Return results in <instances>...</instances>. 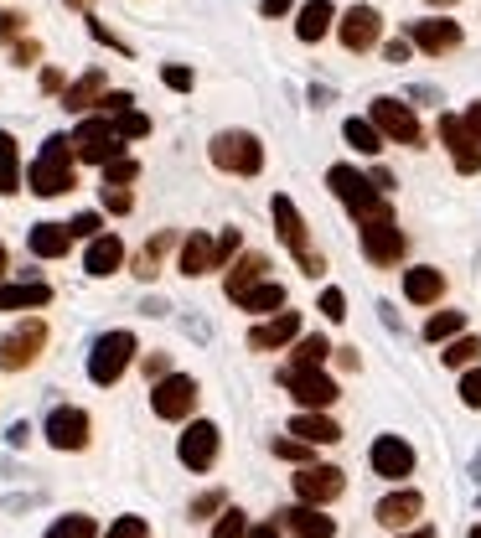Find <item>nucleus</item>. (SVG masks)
Wrapping results in <instances>:
<instances>
[{
  "label": "nucleus",
  "mask_w": 481,
  "mask_h": 538,
  "mask_svg": "<svg viewBox=\"0 0 481 538\" xmlns=\"http://www.w3.org/2000/svg\"><path fill=\"white\" fill-rule=\"evenodd\" d=\"M326 187H332V197L347 207L357 223H383V218H394L388 197H383L357 166H332V171H326Z\"/></svg>",
  "instance_id": "obj_1"
},
{
  "label": "nucleus",
  "mask_w": 481,
  "mask_h": 538,
  "mask_svg": "<svg viewBox=\"0 0 481 538\" xmlns=\"http://www.w3.org/2000/svg\"><path fill=\"white\" fill-rule=\"evenodd\" d=\"M26 187H32L37 197H63V192H73V187H78L68 135H47L42 156L32 161V171H26Z\"/></svg>",
  "instance_id": "obj_2"
},
{
  "label": "nucleus",
  "mask_w": 481,
  "mask_h": 538,
  "mask_svg": "<svg viewBox=\"0 0 481 538\" xmlns=\"http://www.w3.org/2000/svg\"><path fill=\"white\" fill-rule=\"evenodd\" d=\"M207 156H213V166L228 171V176H259L264 171V145L249 130H223V135H213Z\"/></svg>",
  "instance_id": "obj_3"
},
{
  "label": "nucleus",
  "mask_w": 481,
  "mask_h": 538,
  "mask_svg": "<svg viewBox=\"0 0 481 538\" xmlns=\"http://www.w3.org/2000/svg\"><path fill=\"white\" fill-rule=\"evenodd\" d=\"M135 352H140L135 332H104L94 342V352H88V378H94L99 388L119 383V378H125V368L135 363Z\"/></svg>",
  "instance_id": "obj_4"
},
{
  "label": "nucleus",
  "mask_w": 481,
  "mask_h": 538,
  "mask_svg": "<svg viewBox=\"0 0 481 538\" xmlns=\"http://www.w3.org/2000/svg\"><path fill=\"white\" fill-rule=\"evenodd\" d=\"M47 347V321L42 316H26L21 326H11L6 337H0V373H21V368H32L37 357Z\"/></svg>",
  "instance_id": "obj_5"
},
{
  "label": "nucleus",
  "mask_w": 481,
  "mask_h": 538,
  "mask_svg": "<svg viewBox=\"0 0 481 538\" xmlns=\"http://www.w3.org/2000/svg\"><path fill=\"white\" fill-rule=\"evenodd\" d=\"M269 213H275V228H280V238H285V249H290V254L300 259V269H306V275L316 280L321 269H326V259H321V254H316L311 244H306V218L295 213V202H290V197L280 192L275 202H269Z\"/></svg>",
  "instance_id": "obj_6"
},
{
  "label": "nucleus",
  "mask_w": 481,
  "mask_h": 538,
  "mask_svg": "<svg viewBox=\"0 0 481 538\" xmlns=\"http://www.w3.org/2000/svg\"><path fill=\"white\" fill-rule=\"evenodd\" d=\"M73 156L78 161H88V166H109L114 156H125V140H119L114 135V125H109V119L104 114H94V119H83V125L73 130Z\"/></svg>",
  "instance_id": "obj_7"
},
{
  "label": "nucleus",
  "mask_w": 481,
  "mask_h": 538,
  "mask_svg": "<svg viewBox=\"0 0 481 538\" xmlns=\"http://www.w3.org/2000/svg\"><path fill=\"white\" fill-rule=\"evenodd\" d=\"M280 378H285V388L295 394V404L306 409V414H326V409H332V404L342 399V388H337L332 378H326L321 368H285Z\"/></svg>",
  "instance_id": "obj_8"
},
{
  "label": "nucleus",
  "mask_w": 481,
  "mask_h": 538,
  "mask_svg": "<svg viewBox=\"0 0 481 538\" xmlns=\"http://www.w3.org/2000/svg\"><path fill=\"white\" fill-rule=\"evenodd\" d=\"M150 409H156L161 420H187V414L197 409V378L166 373L156 388H150Z\"/></svg>",
  "instance_id": "obj_9"
},
{
  "label": "nucleus",
  "mask_w": 481,
  "mask_h": 538,
  "mask_svg": "<svg viewBox=\"0 0 481 538\" xmlns=\"http://www.w3.org/2000/svg\"><path fill=\"white\" fill-rule=\"evenodd\" d=\"M342 492H347V476L337 466H300L295 471V497L306 507H326V502H337Z\"/></svg>",
  "instance_id": "obj_10"
},
{
  "label": "nucleus",
  "mask_w": 481,
  "mask_h": 538,
  "mask_svg": "<svg viewBox=\"0 0 481 538\" xmlns=\"http://www.w3.org/2000/svg\"><path fill=\"white\" fill-rule=\"evenodd\" d=\"M368 125L383 135V140H394V145H419V119L409 104L399 99H373V119Z\"/></svg>",
  "instance_id": "obj_11"
},
{
  "label": "nucleus",
  "mask_w": 481,
  "mask_h": 538,
  "mask_svg": "<svg viewBox=\"0 0 481 538\" xmlns=\"http://www.w3.org/2000/svg\"><path fill=\"white\" fill-rule=\"evenodd\" d=\"M218 445H223V435H218L213 420H192L187 435H182V445H176V456H182L187 471H207V466L218 461Z\"/></svg>",
  "instance_id": "obj_12"
},
{
  "label": "nucleus",
  "mask_w": 481,
  "mask_h": 538,
  "mask_svg": "<svg viewBox=\"0 0 481 538\" xmlns=\"http://www.w3.org/2000/svg\"><path fill=\"white\" fill-rule=\"evenodd\" d=\"M357 228H363V254H368L378 269H388V264L404 259V233H399L394 218H383V223H357Z\"/></svg>",
  "instance_id": "obj_13"
},
{
  "label": "nucleus",
  "mask_w": 481,
  "mask_h": 538,
  "mask_svg": "<svg viewBox=\"0 0 481 538\" xmlns=\"http://www.w3.org/2000/svg\"><path fill=\"white\" fill-rule=\"evenodd\" d=\"M440 140H445V151H450V161H456L461 176H476L481 171V145L466 135L461 114H440Z\"/></svg>",
  "instance_id": "obj_14"
},
{
  "label": "nucleus",
  "mask_w": 481,
  "mask_h": 538,
  "mask_svg": "<svg viewBox=\"0 0 481 538\" xmlns=\"http://www.w3.org/2000/svg\"><path fill=\"white\" fill-rule=\"evenodd\" d=\"M275 528L280 533H290V538H332L337 533V518H326L321 507H280L275 513Z\"/></svg>",
  "instance_id": "obj_15"
},
{
  "label": "nucleus",
  "mask_w": 481,
  "mask_h": 538,
  "mask_svg": "<svg viewBox=\"0 0 481 538\" xmlns=\"http://www.w3.org/2000/svg\"><path fill=\"white\" fill-rule=\"evenodd\" d=\"M47 440L57 445V451H83L88 445V414L73 409V404H57L47 414Z\"/></svg>",
  "instance_id": "obj_16"
},
{
  "label": "nucleus",
  "mask_w": 481,
  "mask_h": 538,
  "mask_svg": "<svg viewBox=\"0 0 481 538\" xmlns=\"http://www.w3.org/2000/svg\"><path fill=\"white\" fill-rule=\"evenodd\" d=\"M373 471L383 476V482H404V476L414 471V445L399 440V435H378L373 440Z\"/></svg>",
  "instance_id": "obj_17"
},
{
  "label": "nucleus",
  "mask_w": 481,
  "mask_h": 538,
  "mask_svg": "<svg viewBox=\"0 0 481 538\" xmlns=\"http://www.w3.org/2000/svg\"><path fill=\"white\" fill-rule=\"evenodd\" d=\"M378 32H383V16H378L373 6H352V11L337 21V37H342L347 52H368V47L378 42Z\"/></svg>",
  "instance_id": "obj_18"
},
{
  "label": "nucleus",
  "mask_w": 481,
  "mask_h": 538,
  "mask_svg": "<svg viewBox=\"0 0 481 538\" xmlns=\"http://www.w3.org/2000/svg\"><path fill=\"white\" fill-rule=\"evenodd\" d=\"M409 37H414V47H425L430 57H440V52H456L461 47V26L445 21V16H430V21H414Z\"/></svg>",
  "instance_id": "obj_19"
},
{
  "label": "nucleus",
  "mask_w": 481,
  "mask_h": 538,
  "mask_svg": "<svg viewBox=\"0 0 481 538\" xmlns=\"http://www.w3.org/2000/svg\"><path fill=\"white\" fill-rule=\"evenodd\" d=\"M419 513H425V497H419L414 487H399V492H388V497L378 502V523H383V528H394V533H399V528H409Z\"/></svg>",
  "instance_id": "obj_20"
},
{
  "label": "nucleus",
  "mask_w": 481,
  "mask_h": 538,
  "mask_svg": "<svg viewBox=\"0 0 481 538\" xmlns=\"http://www.w3.org/2000/svg\"><path fill=\"white\" fill-rule=\"evenodd\" d=\"M300 337V316L295 311H280V316H269V321H259L254 332H249V347L254 352H275V347H285V342H295Z\"/></svg>",
  "instance_id": "obj_21"
},
{
  "label": "nucleus",
  "mask_w": 481,
  "mask_h": 538,
  "mask_svg": "<svg viewBox=\"0 0 481 538\" xmlns=\"http://www.w3.org/2000/svg\"><path fill=\"white\" fill-rule=\"evenodd\" d=\"M125 264V244H119L114 233H99V238H88V254H83V269L94 280H104V275H114V269Z\"/></svg>",
  "instance_id": "obj_22"
},
{
  "label": "nucleus",
  "mask_w": 481,
  "mask_h": 538,
  "mask_svg": "<svg viewBox=\"0 0 481 538\" xmlns=\"http://www.w3.org/2000/svg\"><path fill=\"white\" fill-rule=\"evenodd\" d=\"M104 94H109V78H104V68H88L78 83H68V88H63V109L88 114V109H94Z\"/></svg>",
  "instance_id": "obj_23"
},
{
  "label": "nucleus",
  "mask_w": 481,
  "mask_h": 538,
  "mask_svg": "<svg viewBox=\"0 0 481 538\" xmlns=\"http://www.w3.org/2000/svg\"><path fill=\"white\" fill-rule=\"evenodd\" d=\"M213 269H223L218 264V249H213V238L207 233H192V238H182V275H213Z\"/></svg>",
  "instance_id": "obj_24"
},
{
  "label": "nucleus",
  "mask_w": 481,
  "mask_h": 538,
  "mask_svg": "<svg viewBox=\"0 0 481 538\" xmlns=\"http://www.w3.org/2000/svg\"><path fill=\"white\" fill-rule=\"evenodd\" d=\"M332 21H337L332 0H306V6H300V21H295V37L300 42H321L326 32H332Z\"/></svg>",
  "instance_id": "obj_25"
},
{
  "label": "nucleus",
  "mask_w": 481,
  "mask_h": 538,
  "mask_svg": "<svg viewBox=\"0 0 481 538\" xmlns=\"http://www.w3.org/2000/svg\"><path fill=\"white\" fill-rule=\"evenodd\" d=\"M404 295L414 306H435L440 295H445V275L440 269H430V264H419V269H409L404 275Z\"/></svg>",
  "instance_id": "obj_26"
},
{
  "label": "nucleus",
  "mask_w": 481,
  "mask_h": 538,
  "mask_svg": "<svg viewBox=\"0 0 481 538\" xmlns=\"http://www.w3.org/2000/svg\"><path fill=\"white\" fill-rule=\"evenodd\" d=\"M26 244H32L37 259H63V254L73 249V233H68V223H37Z\"/></svg>",
  "instance_id": "obj_27"
},
{
  "label": "nucleus",
  "mask_w": 481,
  "mask_h": 538,
  "mask_svg": "<svg viewBox=\"0 0 481 538\" xmlns=\"http://www.w3.org/2000/svg\"><path fill=\"white\" fill-rule=\"evenodd\" d=\"M290 435L306 440V445H337V440H342L337 420H326V414H306V409H300L295 420H290Z\"/></svg>",
  "instance_id": "obj_28"
},
{
  "label": "nucleus",
  "mask_w": 481,
  "mask_h": 538,
  "mask_svg": "<svg viewBox=\"0 0 481 538\" xmlns=\"http://www.w3.org/2000/svg\"><path fill=\"white\" fill-rule=\"evenodd\" d=\"M52 301V285L26 280V285H0V311H37Z\"/></svg>",
  "instance_id": "obj_29"
},
{
  "label": "nucleus",
  "mask_w": 481,
  "mask_h": 538,
  "mask_svg": "<svg viewBox=\"0 0 481 538\" xmlns=\"http://www.w3.org/2000/svg\"><path fill=\"white\" fill-rule=\"evenodd\" d=\"M264 269H269V259L264 254H244L233 269H228V280H223V290H228V301H238L244 290H254L259 280H264Z\"/></svg>",
  "instance_id": "obj_30"
},
{
  "label": "nucleus",
  "mask_w": 481,
  "mask_h": 538,
  "mask_svg": "<svg viewBox=\"0 0 481 538\" xmlns=\"http://www.w3.org/2000/svg\"><path fill=\"white\" fill-rule=\"evenodd\" d=\"M233 306H244V311H254V316H275L280 306H285V285L280 280H259L254 290H244Z\"/></svg>",
  "instance_id": "obj_31"
},
{
  "label": "nucleus",
  "mask_w": 481,
  "mask_h": 538,
  "mask_svg": "<svg viewBox=\"0 0 481 538\" xmlns=\"http://www.w3.org/2000/svg\"><path fill=\"white\" fill-rule=\"evenodd\" d=\"M0 192H21V151H16V135L0 130Z\"/></svg>",
  "instance_id": "obj_32"
},
{
  "label": "nucleus",
  "mask_w": 481,
  "mask_h": 538,
  "mask_svg": "<svg viewBox=\"0 0 481 538\" xmlns=\"http://www.w3.org/2000/svg\"><path fill=\"white\" fill-rule=\"evenodd\" d=\"M171 244H176V233H171V228L150 238V244L135 254V275H140V280H156V275H161V254H166Z\"/></svg>",
  "instance_id": "obj_33"
},
{
  "label": "nucleus",
  "mask_w": 481,
  "mask_h": 538,
  "mask_svg": "<svg viewBox=\"0 0 481 538\" xmlns=\"http://www.w3.org/2000/svg\"><path fill=\"white\" fill-rule=\"evenodd\" d=\"M104 119L114 125L119 140H145V135H150V119H145L135 104H130V109H114V114H104Z\"/></svg>",
  "instance_id": "obj_34"
},
{
  "label": "nucleus",
  "mask_w": 481,
  "mask_h": 538,
  "mask_svg": "<svg viewBox=\"0 0 481 538\" xmlns=\"http://www.w3.org/2000/svg\"><path fill=\"white\" fill-rule=\"evenodd\" d=\"M326 357H332V342H326V337L316 332V337H300V342H295V357H290V368H321Z\"/></svg>",
  "instance_id": "obj_35"
},
{
  "label": "nucleus",
  "mask_w": 481,
  "mask_h": 538,
  "mask_svg": "<svg viewBox=\"0 0 481 538\" xmlns=\"http://www.w3.org/2000/svg\"><path fill=\"white\" fill-rule=\"evenodd\" d=\"M342 135H347V145H357L363 156H378V151H383V135L368 125V119H347V125H342Z\"/></svg>",
  "instance_id": "obj_36"
},
{
  "label": "nucleus",
  "mask_w": 481,
  "mask_h": 538,
  "mask_svg": "<svg viewBox=\"0 0 481 538\" xmlns=\"http://www.w3.org/2000/svg\"><path fill=\"white\" fill-rule=\"evenodd\" d=\"M466 332V316L461 311H435L430 321H425V337L430 342H450V337H461Z\"/></svg>",
  "instance_id": "obj_37"
},
{
  "label": "nucleus",
  "mask_w": 481,
  "mask_h": 538,
  "mask_svg": "<svg viewBox=\"0 0 481 538\" xmlns=\"http://www.w3.org/2000/svg\"><path fill=\"white\" fill-rule=\"evenodd\" d=\"M94 533H99L94 518H83V513H68V518H57L47 528V538H94Z\"/></svg>",
  "instance_id": "obj_38"
},
{
  "label": "nucleus",
  "mask_w": 481,
  "mask_h": 538,
  "mask_svg": "<svg viewBox=\"0 0 481 538\" xmlns=\"http://www.w3.org/2000/svg\"><path fill=\"white\" fill-rule=\"evenodd\" d=\"M140 176V161L135 156H114L109 166H104V187H130Z\"/></svg>",
  "instance_id": "obj_39"
},
{
  "label": "nucleus",
  "mask_w": 481,
  "mask_h": 538,
  "mask_svg": "<svg viewBox=\"0 0 481 538\" xmlns=\"http://www.w3.org/2000/svg\"><path fill=\"white\" fill-rule=\"evenodd\" d=\"M476 352H481V342H476V337H450L445 363H450V368H471V363H476Z\"/></svg>",
  "instance_id": "obj_40"
},
{
  "label": "nucleus",
  "mask_w": 481,
  "mask_h": 538,
  "mask_svg": "<svg viewBox=\"0 0 481 538\" xmlns=\"http://www.w3.org/2000/svg\"><path fill=\"white\" fill-rule=\"evenodd\" d=\"M311 451H316V445H306V440H275V456H280V461H300V466H316V461H311Z\"/></svg>",
  "instance_id": "obj_41"
},
{
  "label": "nucleus",
  "mask_w": 481,
  "mask_h": 538,
  "mask_svg": "<svg viewBox=\"0 0 481 538\" xmlns=\"http://www.w3.org/2000/svg\"><path fill=\"white\" fill-rule=\"evenodd\" d=\"M249 533V518L238 513V507H223V518H218V533L213 538H244Z\"/></svg>",
  "instance_id": "obj_42"
},
{
  "label": "nucleus",
  "mask_w": 481,
  "mask_h": 538,
  "mask_svg": "<svg viewBox=\"0 0 481 538\" xmlns=\"http://www.w3.org/2000/svg\"><path fill=\"white\" fill-rule=\"evenodd\" d=\"M109 538H150V523L145 518H114V528H109Z\"/></svg>",
  "instance_id": "obj_43"
},
{
  "label": "nucleus",
  "mask_w": 481,
  "mask_h": 538,
  "mask_svg": "<svg viewBox=\"0 0 481 538\" xmlns=\"http://www.w3.org/2000/svg\"><path fill=\"white\" fill-rule=\"evenodd\" d=\"M68 233H73V238H99V233H104V218H99V213H78V218L68 223Z\"/></svg>",
  "instance_id": "obj_44"
},
{
  "label": "nucleus",
  "mask_w": 481,
  "mask_h": 538,
  "mask_svg": "<svg viewBox=\"0 0 481 538\" xmlns=\"http://www.w3.org/2000/svg\"><path fill=\"white\" fill-rule=\"evenodd\" d=\"M461 404L466 409H481V368H466V378H461Z\"/></svg>",
  "instance_id": "obj_45"
},
{
  "label": "nucleus",
  "mask_w": 481,
  "mask_h": 538,
  "mask_svg": "<svg viewBox=\"0 0 481 538\" xmlns=\"http://www.w3.org/2000/svg\"><path fill=\"white\" fill-rule=\"evenodd\" d=\"M161 78H166V88H176V94H187V88L197 83V78H192V68H182V63H171V68H161Z\"/></svg>",
  "instance_id": "obj_46"
},
{
  "label": "nucleus",
  "mask_w": 481,
  "mask_h": 538,
  "mask_svg": "<svg viewBox=\"0 0 481 538\" xmlns=\"http://www.w3.org/2000/svg\"><path fill=\"white\" fill-rule=\"evenodd\" d=\"M321 316H326V321H342V316H347V295H342V290H326V295H321Z\"/></svg>",
  "instance_id": "obj_47"
},
{
  "label": "nucleus",
  "mask_w": 481,
  "mask_h": 538,
  "mask_svg": "<svg viewBox=\"0 0 481 538\" xmlns=\"http://www.w3.org/2000/svg\"><path fill=\"white\" fill-rule=\"evenodd\" d=\"M213 513H223V492H218V487L202 492V497L192 502V518H213Z\"/></svg>",
  "instance_id": "obj_48"
},
{
  "label": "nucleus",
  "mask_w": 481,
  "mask_h": 538,
  "mask_svg": "<svg viewBox=\"0 0 481 538\" xmlns=\"http://www.w3.org/2000/svg\"><path fill=\"white\" fill-rule=\"evenodd\" d=\"M104 207H109V213H130V207H135L130 187H104Z\"/></svg>",
  "instance_id": "obj_49"
},
{
  "label": "nucleus",
  "mask_w": 481,
  "mask_h": 538,
  "mask_svg": "<svg viewBox=\"0 0 481 538\" xmlns=\"http://www.w3.org/2000/svg\"><path fill=\"white\" fill-rule=\"evenodd\" d=\"M21 26H26V16H21V11H0V42H16V37H21Z\"/></svg>",
  "instance_id": "obj_50"
},
{
  "label": "nucleus",
  "mask_w": 481,
  "mask_h": 538,
  "mask_svg": "<svg viewBox=\"0 0 481 538\" xmlns=\"http://www.w3.org/2000/svg\"><path fill=\"white\" fill-rule=\"evenodd\" d=\"M238 244H244V238H238V228H228V233L218 238V244H213V249H218V264H228V259L238 254Z\"/></svg>",
  "instance_id": "obj_51"
},
{
  "label": "nucleus",
  "mask_w": 481,
  "mask_h": 538,
  "mask_svg": "<svg viewBox=\"0 0 481 538\" xmlns=\"http://www.w3.org/2000/svg\"><path fill=\"white\" fill-rule=\"evenodd\" d=\"M461 125H466V135H471V140L481 145V99H476V104H471V109L461 114Z\"/></svg>",
  "instance_id": "obj_52"
},
{
  "label": "nucleus",
  "mask_w": 481,
  "mask_h": 538,
  "mask_svg": "<svg viewBox=\"0 0 481 538\" xmlns=\"http://www.w3.org/2000/svg\"><path fill=\"white\" fill-rule=\"evenodd\" d=\"M383 57H388V63H409V42H404V37L383 42Z\"/></svg>",
  "instance_id": "obj_53"
},
{
  "label": "nucleus",
  "mask_w": 481,
  "mask_h": 538,
  "mask_svg": "<svg viewBox=\"0 0 481 538\" xmlns=\"http://www.w3.org/2000/svg\"><path fill=\"white\" fill-rule=\"evenodd\" d=\"M244 538H285V533H280L275 523H249V533H244Z\"/></svg>",
  "instance_id": "obj_54"
},
{
  "label": "nucleus",
  "mask_w": 481,
  "mask_h": 538,
  "mask_svg": "<svg viewBox=\"0 0 481 538\" xmlns=\"http://www.w3.org/2000/svg\"><path fill=\"white\" fill-rule=\"evenodd\" d=\"M290 6H295V0H259V11H264V16H285Z\"/></svg>",
  "instance_id": "obj_55"
},
{
  "label": "nucleus",
  "mask_w": 481,
  "mask_h": 538,
  "mask_svg": "<svg viewBox=\"0 0 481 538\" xmlns=\"http://www.w3.org/2000/svg\"><path fill=\"white\" fill-rule=\"evenodd\" d=\"M145 373H150V378H166V357L150 352V357H145Z\"/></svg>",
  "instance_id": "obj_56"
},
{
  "label": "nucleus",
  "mask_w": 481,
  "mask_h": 538,
  "mask_svg": "<svg viewBox=\"0 0 481 538\" xmlns=\"http://www.w3.org/2000/svg\"><path fill=\"white\" fill-rule=\"evenodd\" d=\"M16 63H21V68L37 63V42H16Z\"/></svg>",
  "instance_id": "obj_57"
},
{
  "label": "nucleus",
  "mask_w": 481,
  "mask_h": 538,
  "mask_svg": "<svg viewBox=\"0 0 481 538\" xmlns=\"http://www.w3.org/2000/svg\"><path fill=\"white\" fill-rule=\"evenodd\" d=\"M42 88H47V94H57V88H63V73L47 68V73H42Z\"/></svg>",
  "instance_id": "obj_58"
},
{
  "label": "nucleus",
  "mask_w": 481,
  "mask_h": 538,
  "mask_svg": "<svg viewBox=\"0 0 481 538\" xmlns=\"http://www.w3.org/2000/svg\"><path fill=\"white\" fill-rule=\"evenodd\" d=\"M32 440V425H11V445H26Z\"/></svg>",
  "instance_id": "obj_59"
},
{
  "label": "nucleus",
  "mask_w": 481,
  "mask_h": 538,
  "mask_svg": "<svg viewBox=\"0 0 481 538\" xmlns=\"http://www.w3.org/2000/svg\"><path fill=\"white\" fill-rule=\"evenodd\" d=\"M394 538H435V528H409V533H394Z\"/></svg>",
  "instance_id": "obj_60"
},
{
  "label": "nucleus",
  "mask_w": 481,
  "mask_h": 538,
  "mask_svg": "<svg viewBox=\"0 0 481 538\" xmlns=\"http://www.w3.org/2000/svg\"><path fill=\"white\" fill-rule=\"evenodd\" d=\"M0 275H6V244H0Z\"/></svg>",
  "instance_id": "obj_61"
},
{
  "label": "nucleus",
  "mask_w": 481,
  "mask_h": 538,
  "mask_svg": "<svg viewBox=\"0 0 481 538\" xmlns=\"http://www.w3.org/2000/svg\"><path fill=\"white\" fill-rule=\"evenodd\" d=\"M430 6H456V0H430Z\"/></svg>",
  "instance_id": "obj_62"
},
{
  "label": "nucleus",
  "mask_w": 481,
  "mask_h": 538,
  "mask_svg": "<svg viewBox=\"0 0 481 538\" xmlns=\"http://www.w3.org/2000/svg\"><path fill=\"white\" fill-rule=\"evenodd\" d=\"M471 538H481V523H476V528H471Z\"/></svg>",
  "instance_id": "obj_63"
},
{
  "label": "nucleus",
  "mask_w": 481,
  "mask_h": 538,
  "mask_svg": "<svg viewBox=\"0 0 481 538\" xmlns=\"http://www.w3.org/2000/svg\"><path fill=\"white\" fill-rule=\"evenodd\" d=\"M68 6H88V0H68Z\"/></svg>",
  "instance_id": "obj_64"
}]
</instances>
